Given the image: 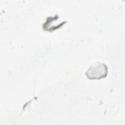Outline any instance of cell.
Instances as JSON below:
<instances>
[{"label":"cell","mask_w":125,"mask_h":125,"mask_svg":"<svg viewBox=\"0 0 125 125\" xmlns=\"http://www.w3.org/2000/svg\"><path fill=\"white\" fill-rule=\"evenodd\" d=\"M107 72L106 65L100 62H96L90 66L85 74L89 79H101L107 76Z\"/></svg>","instance_id":"1"}]
</instances>
